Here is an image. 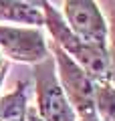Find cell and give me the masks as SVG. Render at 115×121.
<instances>
[{"mask_svg": "<svg viewBox=\"0 0 115 121\" xmlns=\"http://www.w3.org/2000/svg\"><path fill=\"white\" fill-rule=\"evenodd\" d=\"M0 22H12L14 26H43L44 16L43 10L24 6L14 0H0Z\"/></svg>", "mask_w": 115, "mask_h": 121, "instance_id": "obj_6", "label": "cell"}, {"mask_svg": "<svg viewBox=\"0 0 115 121\" xmlns=\"http://www.w3.org/2000/svg\"><path fill=\"white\" fill-rule=\"evenodd\" d=\"M6 71H8V60L2 56V52H0V85H2V81H4L6 77Z\"/></svg>", "mask_w": 115, "mask_h": 121, "instance_id": "obj_11", "label": "cell"}, {"mask_svg": "<svg viewBox=\"0 0 115 121\" xmlns=\"http://www.w3.org/2000/svg\"><path fill=\"white\" fill-rule=\"evenodd\" d=\"M107 63H109L107 83L115 85V0H113V6H111L109 22H107Z\"/></svg>", "mask_w": 115, "mask_h": 121, "instance_id": "obj_9", "label": "cell"}, {"mask_svg": "<svg viewBox=\"0 0 115 121\" xmlns=\"http://www.w3.org/2000/svg\"><path fill=\"white\" fill-rule=\"evenodd\" d=\"M49 52L55 60L59 85L77 117L95 113V81L55 43L49 44Z\"/></svg>", "mask_w": 115, "mask_h": 121, "instance_id": "obj_2", "label": "cell"}, {"mask_svg": "<svg viewBox=\"0 0 115 121\" xmlns=\"http://www.w3.org/2000/svg\"><path fill=\"white\" fill-rule=\"evenodd\" d=\"M34 111L40 121H77V113L73 111L67 95L63 93L57 79L55 60L49 55L44 60L34 65Z\"/></svg>", "mask_w": 115, "mask_h": 121, "instance_id": "obj_3", "label": "cell"}, {"mask_svg": "<svg viewBox=\"0 0 115 121\" xmlns=\"http://www.w3.org/2000/svg\"><path fill=\"white\" fill-rule=\"evenodd\" d=\"M28 83L22 81L14 91L0 95V121H26L28 101H26Z\"/></svg>", "mask_w": 115, "mask_h": 121, "instance_id": "obj_7", "label": "cell"}, {"mask_svg": "<svg viewBox=\"0 0 115 121\" xmlns=\"http://www.w3.org/2000/svg\"><path fill=\"white\" fill-rule=\"evenodd\" d=\"M0 52L6 60L26 65H36L51 55L40 28L14 24H0Z\"/></svg>", "mask_w": 115, "mask_h": 121, "instance_id": "obj_4", "label": "cell"}, {"mask_svg": "<svg viewBox=\"0 0 115 121\" xmlns=\"http://www.w3.org/2000/svg\"><path fill=\"white\" fill-rule=\"evenodd\" d=\"M26 121H40V117L36 115L34 107H30V105H28V111H26Z\"/></svg>", "mask_w": 115, "mask_h": 121, "instance_id": "obj_12", "label": "cell"}, {"mask_svg": "<svg viewBox=\"0 0 115 121\" xmlns=\"http://www.w3.org/2000/svg\"><path fill=\"white\" fill-rule=\"evenodd\" d=\"M77 121H101L95 113H91V115H83V117H77Z\"/></svg>", "mask_w": 115, "mask_h": 121, "instance_id": "obj_13", "label": "cell"}, {"mask_svg": "<svg viewBox=\"0 0 115 121\" xmlns=\"http://www.w3.org/2000/svg\"><path fill=\"white\" fill-rule=\"evenodd\" d=\"M61 16L83 40L107 47V20L95 0H63Z\"/></svg>", "mask_w": 115, "mask_h": 121, "instance_id": "obj_5", "label": "cell"}, {"mask_svg": "<svg viewBox=\"0 0 115 121\" xmlns=\"http://www.w3.org/2000/svg\"><path fill=\"white\" fill-rule=\"evenodd\" d=\"M40 10H43V16H44V26H47L49 35L53 36V43L63 48L95 83L107 81L109 63H107L105 44H93V43L83 40L81 36H77L67 26V22L63 20L61 12L57 8H53V4L49 0L43 4Z\"/></svg>", "mask_w": 115, "mask_h": 121, "instance_id": "obj_1", "label": "cell"}, {"mask_svg": "<svg viewBox=\"0 0 115 121\" xmlns=\"http://www.w3.org/2000/svg\"><path fill=\"white\" fill-rule=\"evenodd\" d=\"M95 115L101 121H115V85L95 83Z\"/></svg>", "mask_w": 115, "mask_h": 121, "instance_id": "obj_8", "label": "cell"}, {"mask_svg": "<svg viewBox=\"0 0 115 121\" xmlns=\"http://www.w3.org/2000/svg\"><path fill=\"white\" fill-rule=\"evenodd\" d=\"M14 2H20V4H24V6H30V8H38L40 10L47 0H14Z\"/></svg>", "mask_w": 115, "mask_h": 121, "instance_id": "obj_10", "label": "cell"}]
</instances>
